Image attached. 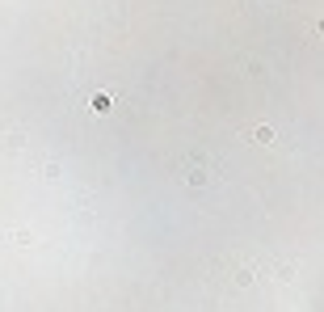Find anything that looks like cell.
Returning <instances> with one entry per match:
<instances>
[{"instance_id":"cell-1","label":"cell","mask_w":324,"mask_h":312,"mask_svg":"<svg viewBox=\"0 0 324 312\" xmlns=\"http://www.w3.org/2000/svg\"><path fill=\"white\" fill-rule=\"evenodd\" d=\"M257 143H274V131L270 127H257Z\"/></svg>"}]
</instances>
